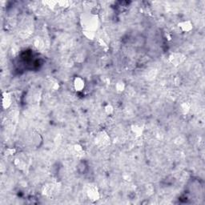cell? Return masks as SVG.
<instances>
[{
  "label": "cell",
  "mask_w": 205,
  "mask_h": 205,
  "mask_svg": "<svg viewBox=\"0 0 205 205\" xmlns=\"http://www.w3.org/2000/svg\"><path fill=\"white\" fill-rule=\"evenodd\" d=\"M73 147H74V151H75V152H77V153H83V147H82L80 144H79V143L75 144Z\"/></svg>",
  "instance_id": "obj_17"
},
{
  "label": "cell",
  "mask_w": 205,
  "mask_h": 205,
  "mask_svg": "<svg viewBox=\"0 0 205 205\" xmlns=\"http://www.w3.org/2000/svg\"><path fill=\"white\" fill-rule=\"evenodd\" d=\"M13 96L8 91H3L2 94V106L3 109H8L12 105Z\"/></svg>",
  "instance_id": "obj_6"
},
{
  "label": "cell",
  "mask_w": 205,
  "mask_h": 205,
  "mask_svg": "<svg viewBox=\"0 0 205 205\" xmlns=\"http://www.w3.org/2000/svg\"><path fill=\"white\" fill-rule=\"evenodd\" d=\"M73 86H74V88L77 92H81L85 88V80L82 77L76 76L73 80Z\"/></svg>",
  "instance_id": "obj_7"
},
{
  "label": "cell",
  "mask_w": 205,
  "mask_h": 205,
  "mask_svg": "<svg viewBox=\"0 0 205 205\" xmlns=\"http://www.w3.org/2000/svg\"><path fill=\"white\" fill-rule=\"evenodd\" d=\"M176 139H178V140H181V136H178L177 138H176ZM182 143H184V142H182V141H180V143H179V144H181Z\"/></svg>",
  "instance_id": "obj_21"
},
{
  "label": "cell",
  "mask_w": 205,
  "mask_h": 205,
  "mask_svg": "<svg viewBox=\"0 0 205 205\" xmlns=\"http://www.w3.org/2000/svg\"><path fill=\"white\" fill-rule=\"evenodd\" d=\"M115 88L117 93H123V91L126 89V84L123 80H119L116 82V85H115Z\"/></svg>",
  "instance_id": "obj_13"
},
{
  "label": "cell",
  "mask_w": 205,
  "mask_h": 205,
  "mask_svg": "<svg viewBox=\"0 0 205 205\" xmlns=\"http://www.w3.org/2000/svg\"><path fill=\"white\" fill-rule=\"evenodd\" d=\"M34 46L37 50H42L45 47V43H44V39L42 37H36L34 40Z\"/></svg>",
  "instance_id": "obj_11"
},
{
  "label": "cell",
  "mask_w": 205,
  "mask_h": 205,
  "mask_svg": "<svg viewBox=\"0 0 205 205\" xmlns=\"http://www.w3.org/2000/svg\"><path fill=\"white\" fill-rule=\"evenodd\" d=\"M98 43H99L100 47L104 48V49H107V48H108V46L107 45V44H106L105 41H104L103 39H99V40H98Z\"/></svg>",
  "instance_id": "obj_18"
},
{
  "label": "cell",
  "mask_w": 205,
  "mask_h": 205,
  "mask_svg": "<svg viewBox=\"0 0 205 205\" xmlns=\"http://www.w3.org/2000/svg\"><path fill=\"white\" fill-rule=\"evenodd\" d=\"M81 23L83 27V31H90L95 33L99 27L98 18L95 14L91 13L89 15H83L81 19Z\"/></svg>",
  "instance_id": "obj_1"
},
{
  "label": "cell",
  "mask_w": 205,
  "mask_h": 205,
  "mask_svg": "<svg viewBox=\"0 0 205 205\" xmlns=\"http://www.w3.org/2000/svg\"><path fill=\"white\" fill-rule=\"evenodd\" d=\"M48 82L51 84V87L53 90L55 91H57L59 88V83L58 80L54 78H48Z\"/></svg>",
  "instance_id": "obj_14"
},
{
  "label": "cell",
  "mask_w": 205,
  "mask_h": 205,
  "mask_svg": "<svg viewBox=\"0 0 205 205\" xmlns=\"http://www.w3.org/2000/svg\"><path fill=\"white\" fill-rule=\"evenodd\" d=\"M104 112L108 116H111L114 113V107L111 104H108L104 106Z\"/></svg>",
  "instance_id": "obj_15"
},
{
  "label": "cell",
  "mask_w": 205,
  "mask_h": 205,
  "mask_svg": "<svg viewBox=\"0 0 205 205\" xmlns=\"http://www.w3.org/2000/svg\"><path fill=\"white\" fill-rule=\"evenodd\" d=\"M59 192L58 184H47L44 185L42 190V194L45 196H52Z\"/></svg>",
  "instance_id": "obj_5"
},
{
  "label": "cell",
  "mask_w": 205,
  "mask_h": 205,
  "mask_svg": "<svg viewBox=\"0 0 205 205\" xmlns=\"http://www.w3.org/2000/svg\"><path fill=\"white\" fill-rule=\"evenodd\" d=\"M156 71H155V70H150L149 72L147 73V79H149V80H151V79H155V77L156 76Z\"/></svg>",
  "instance_id": "obj_16"
},
{
  "label": "cell",
  "mask_w": 205,
  "mask_h": 205,
  "mask_svg": "<svg viewBox=\"0 0 205 205\" xmlns=\"http://www.w3.org/2000/svg\"><path fill=\"white\" fill-rule=\"evenodd\" d=\"M95 143L99 147H107L110 145L111 137L108 133L104 130H102L95 135Z\"/></svg>",
  "instance_id": "obj_2"
},
{
  "label": "cell",
  "mask_w": 205,
  "mask_h": 205,
  "mask_svg": "<svg viewBox=\"0 0 205 205\" xmlns=\"http://www.w3.org/2000/svg\"><path fill=\"white\" fill-rule=\"evenodd\" d=\"M86 196L91 202H96L100 199V193L98 187L95 184H88L86 188Z\"/></svg>",
  "instance_id": "obj_3"
},
{
  "label": "cell",
  "mask_w": 205,
  "mask_h": 205,
  "mask_svg": "<svg viewBox=\"0 0 205 205\" xmlns=\"http://www.w3.org/2000/svg\"><path fill=\"white\" fill-rule=\"evenodd\" d=\"M147 189H146V192H147V194L148 195H152L154 192V188L153 187L151 186V185H147Z\"/></svg>",
  "instance_id": "obj_19"
},
{
  "label": "cell",
  "mask_w": 205,
  "mask_h": 205,
  "mask_svg": "<svg viewBox=\"0 0 205 205\" xmlns=\"http://www.w3.org/2000/svg\"><path fill=\"white\" fill-rule=\"evenodd\" d=\"M178 27L184 32H190L193 29V24L190 20H184L178 23Z\"/></svg>",
  "instance_id": "obj_9"
},
{
  "label": "cell",
  "mask_w": 205,
  "mask_h": 205,
  "mask_svg": "<svg viewBox=\"0 0 205 205\" xmlns=\"http://www.w3.org/2000/svg\"><path fill=\"white\" fill-rule=\"evenodd\" d=\"M191 104L189 102H184L180 105V111L183 115L188 114L191 110Z\"/></svg>",
  "instance_id": "obj_10"
},
{
  "label": "cell",
  "mask_w": 205,
  "mask_h": 205,
  "mask_svg": "<svg viewBox=\"0 0 205 205\" xmlns=\"http://www.w3.org/2000/svg\"><path fill=\"white\" fill-rule=\"evenodd\" d=\"M15 152H16V150L14 149V148H7L6 150V155H15Z\"/></svg>",
  "instance_id": "obj_20"
},
{
  "label": "cell",
  "mask_w": 205,
  "mask_h": 205,
  "mask_svg": "<svg viewBox=\"0 0 205 205\" xmlns=\"http://www.w3.org/2000/svg\"><path fill=\"white\" fill-rule=\"evenodd\" d=\"M14 164H15V167L17 168H19V170H23L25 169L26 166H27V163L24 160L21 159L19 157H17L15 159V161H14Z\"/></svg>",
  "instance_id": "obj_12"
},
{
  "label": "cell",
  "mask_w": 205,
  "mask_h": 205,
  "mask_svg": "<svg viewBox=\"0 0 205 205\" xmlns=\"http://www.w3.org/2000/svg\"><path fill=\"white\" fill-rule=\"evenodd\" d=\"M187 56L182 52H172L168 56V61L174 66H179L186 61Z\"/></svg>",
  "instance_id": "obj_4"
},
{
  "label": "cell",
  "mask_w": 205,
  "mask_h": 205,
  "mask_svg": "<svg viewBox=\"0 0 205 205\" xmlns=\"http://www.w3.org/2000/svg\"><path fill=\"white\" fill-rule=\"evenodd\" d=\"M131 130L136 137H140L144 131V125L141 123H135L131 126Z\"/></svg>",
  "instance_id": "obj_8"
}]
</instances>
